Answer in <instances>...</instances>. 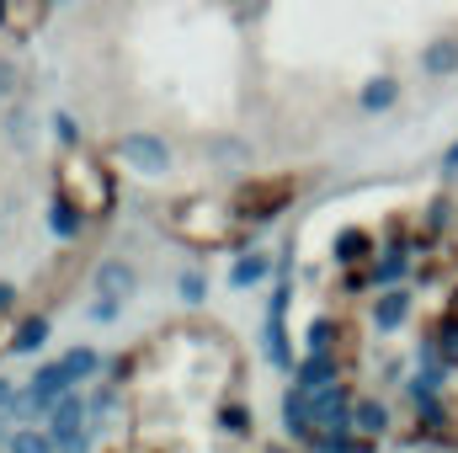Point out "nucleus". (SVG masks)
Wrapping results in <instances>:
<instances>
[{"mask_svg": "<svg viewBox=\"0 0 458 453\" xmlns=\"http://www.w3.org/2000/svg\"><path fill=\"white\" fill-rule=\"evenodd\" d=\"M48 438L59 453H86V411L75 395H59L48 406Z\"/></svg>", "mask_w": 458, "mask_h": 453, "instance_id": "nucleus-1", "label": "nucleus"}, {"mask_svg": "<svg viewBox=\"0 0 458 453\" xmlns=\"http://www.w3.org/2000/svg\"><path fill=\"white\" fill-rule=\"evenodd\" d=\"M288 198H293V182H245V187L234 192V209H240L245 219H272Z\"/></svg>", "mask_w": 458, "mask_h": 453, "instance_id": "nucleus-2", "label": "nucleus"}, {"mask_svg": "<svg viewBox=\"0 0 458 453\" xmlns=\"http://www.w3.org/2000/svg\"><path fill=\"white\" fill-rule=\"evenodd\" d=\"M123 155H128L144 176H165V171H171V150H165V139H155V133H128V139H123Z\"/></svg>", "mask_w": 458, "mask_h": 453, "instance_id": "nucleus-3", "label": "nucleus"}, {"mask_svg": "<svg viewBox=\"0 0 458 453\" xmlns=\"http://www.w3.org/2000/svg\"><path fill=\"white\" fill-rule=\"evenodd\" d=\"M283 315H288V288H277V294H272V310H267V352H272L277 368L293 363V357H288V326H283Z\"/></svg>", "mask_w": 458, "mask_h": 453, "instance_id": "nucleus-4", "label": "nucleus"}, {"mask_svg": "<svg viewBox=\"0 0 458 453\" xmlns=\"http://www.w3.org/2000/svg\"><path fill=\"white\" fill-rule=\"evenodd\" d=\"M43 11H48V0H0V27H11V32H38V21H43Z\"/></svg>", "mask_w": 458, "mask_h": 453, "instance_id": "nucleus-5", "label": "nucleus"}, {"mask_svg": "<svg viewBox=\"0 0 458 453\" xmlns=\"http://www.w3.org/2000/svg\"><path fill=\"white\" fill-rule=\"evenodd\" d=\"M133 283H139V278H133L128 261H102V267H97V294H102V299H128Z\"/></svg>", "mask_w": 458, "mask_h": 453, "instance_id": "nucleus-6", "label": "nucleus"}, {"mask_svg": "<svg viewBox=\"0 0 458 453\" xmlns=\"http://www.w3.org/2000/svg\"><path fill=\"white\" fill-rule=\"evenodd\" d=\"M405 315H411V294H405V288H384L378 304H373V321H378L384 331H394V326H405Z\"/></svg>", "mask_w": 458, "mask_h": 453, "instance_id": "nucleus-7", "label": "nucleus"}, {"mask_svg": "<svg viewBox=\"0 0 458 453\" xmlns=\"http://www.w3.org/2000/svg\"><path fill=\"white\" fill-rule=\"evenodd\" d=\"M75 384H70V373H64V363H48V368H38V379H32V395L43 400V406H54L59 395H70Z\"/></svg>", "mask_w": 458, "mask_h": 453, "instance_id": "nucleus-8", "label": "nucleus"}, {"mask_svg": "<svg viewBox=\"0 0 458 453\" xmlns=\"http://www.w3.org/2000/svg\"><path fill=\"white\" fill-rule=\"evenodd\" d=\"M81 219H86V209H81V203H70V198L59 192V198H54V209H48V229H54V235H64V240H75V235H81Z\"/></svg>", "mask_w": 458, "mask_h": 453, "instance_id": "nucleus-9", "label": "nucleus"}, {"mask_svg": "<svg viewBox=\"0 0 458 453\" xmlns=\"http://www.w3.org/2000/svg\"><path fill=\"white\" fill-rule=\"evenodd\" d=\"M352 427H362V438H384L389 432V411L378 400H357L352 406Z\"/></svg>", "mask_w": 458, "mask_h": 453, "instance_id": "nucleus-10", "label": "nucleus"}, {"mask_svg": "<svg viewBox=\"0 0 458 453\" xmlns=\"http://www.w3.org/2000/svg\"><path fill=\"white\" fill-rule=\"evenodd\" d=\"M326 384H336V363L326 352H310V363L299 368V389H326Z\"/></svg>", "mask_w": 458, "mask_h": 453, "instance_id": "nucleus-11", "label": "nucleus"}, {"mask_svg": "<svg viewBox=\"0 0 458 453\" xmlns=\"http://www.w3.org/2000/svg\"><path fill=\"white\" fill-rule=\"evenodd\" d=\"M394 102H400V86H394L389 75H378V81L362 86V107H368V113H389Z\"/></svg>", "mask_w": 458, "mask_h": 453, "instance_id": "nucleus-12", "label": "nucleus"}, {"mask_svg": "<svg viewBox=\"0 0 458 453\" xmlns=\"http://www.w3.org/2000/svg\"><path fill=\"white\" fill-rule=\"evenodd\" d=\"M43 341H48V321H43V315H27V321L16 326V341H11V346H16V352H38Z\"/></svg>", "mask_w": 458, "mask_h": 453, "instance_id": "nucleus-13", "label": "nucleus"}, {"mask_svg": "<svg viewBox=\"0 0 458 453\" xmlns=\"http://www.w3.org/2000/svg\"><path fill=\"white\" fill-rule=\"evenodd\" d=\"M421 64H427V75H454L458 70V43H432Z\"/></svg>", "mask_w": 458, "mask_h": 453, "instance_id": "nucleus-14", "label": "nucleus"}, {"mask_svg": "<svg viewBox=\"0 0 458 453\" xmlns=\"http://www.w3.org/2000/svg\"><path fill=\"white\" fill-rule=\"evenodd\" d=\"M368 251H373V240H368L362 229H342V235H336V261H362Z\"/></svg>", "mask_w": 458, "mask_h": 453, "instance_id": "nucleus-15", "label": "nucleus"}, {"mask_svg": "<svg viewBox=\"0 0 458 453\" xmlns=\"http://www.w3.org/2000/svg\"><path fill=\"white\" fill-rule=\"evenodd\" d=\"M59 363H64V373H70V384H81V379H91V373H97V352H86V346H75V352H64Z\"/></svg>", "mask_w": 458, "mask_h": 453, "instance_id": "nucleus-16", "label": "nucleus"}, {"mask_svg": "<svg viewBox=\"0 0 458 453\" xmlns=\"http://www.w3.org/2000/svg\"><path fill=\"white\" fill-rule=\"evenodd\" d=\"M11 453H59V449H54V438H43L32 427H16L11 432Z\"/></svg>", "mask_w": 458, "mask_h": 453, "instance_id": "nucleus-17", "label": "nucleus"}, {"mask_svg": "<svg viewBox=\"0 0 458 453\" xmlns=\"http://www.w3.org/2000/svg\"><path fill=\"white\" fill-rule=\"evenodd\" d=\"M267 267H272V256H245L234 272H229V283L234 288H245V283H256V278H267Z\"/></svg>", "mask_w": 458, "mask_h": 453, "instance_id": "nucleus-18", "label": "nucleus"}, {"mask_svg": "<svg viewBox=\"0 0 458 453\" xmlns=\"http://www.w3.org/2000/svg\"><path fill=\"white\" fill-rule=\"evenodd\" d=\"M405 267H411V261H405L400 251H389V256L373 267V278H378V283H394V278H405Z\"/></svg>", "mask_w": 458, "mask_h": 453, "instance_id": "nucleus-19", "label": "nucleus"}, {"mask_svg": "<svg viewBox=\"0 0 458 453\" xmlns=\"http://www.w3.org/2000/svg\"><path fill=\"white\" fill-rule=\"evenodd\" d=\"M331 337H336V326L331 321H315L310 326V352H331Z\"/></svg>", "mask_w": 458, "mask_h": 453, "instance_id": "nucleus-20", "label": "nucleus"}, {"mask_svg": "<svg viewBox=\"0 0 458 453\" xmlns=\"http://www.w3.org/2000/svg\"><path fill=\"white\" fill-rule=\"evenodd\" d=\"M54 133H59V144H70V150L81 144V128H75V117H70V113L54 117Z\"/></svg>", "mask_w": 458, "mask_h": 453, "instance_id": "nucleus-21", "label": "nucleus"}, {"mask_svg": "<svg viewBox=\"0 0 458 453\" xmlns=\"http://www.w3.org/2000/svg\"><path fill=\"white\" fill-rule=\"evenodd\" d=\"M182 299H203V272H182Z\"/></svg>", "mask_w": 458, "mask_h": 453, "instance_id": "nucleus-22", "label": "nucleus"}, {"mask_svg": "<svg viewBox=\"0 0 458 453\" xmlns=\"http://www.w3.org/2000/svg\"><path fill=\"white\" fill-rule=\"evenodd\" d=\"M117 304H123V299H97V304H91V321H113Z\"/></svg>", "mask_w": 458, "mask_h": 453, "instance_id": "nucleus-23", "label": "nucleus"}, {"mask_svg": "<svg viewBox=\"0 0 458 453\" xmlns=\"http://www.w3.org/2000/svg\"><path fill=\"white\" fill-rule=\"evenodd\" d=\"M5 91H16V64H11V59H0V97H5Z\"/></svg>", "mask_w": 458, "mask_h": 453, "instance_id": "nucleus-24", "label": "nucleus"}, {"mask_svg": "<svg viewBox=\"0 0 458 453\" xmlns=\"http://www.w3.org/2000/svg\"><path fill=\"white\" fill-rule=\"evenodd\" d=\"M11 304H16V288H11V283H0V315H5Z\"/></svg>", "mask_w": 458, "mask_h": 453, "instance_id": "nucleus-25", "label": "nucleus"}, {"mask_svg": "<svg viewBox=\"0 0 458 453\" xmlns=\"http://www.w3.org/2000/svg\"><path fill=\"white\" fill-rule=\"evenodd\" d=\"M0 406H11V389H5V384H0Z\"/></svg>", "mask_w": 458, "mask_h": 453, "instance_id": "nucleus-26", "label": "nucleus"}, {"mask_svg": "<svg viewBox=\"0 0 458 453\" xmlns=\"http://www.w3.org/2000/svg\"><path fill=\"white\" fill-rule=\"evenodd\" d=\"M0 427H5V422H0Z\"/></svg>", "mask_w": 458, "mask_h": 453, "instance_id": "nucleus-27", "label": "nucleus"}]
</instances>
